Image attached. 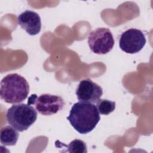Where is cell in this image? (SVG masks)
Instances as JSON below:
<instances>
[{"label":"cell","mask_w":153,"mask_h":153,"mask_svg":"<svg viewBox=\"0 0 153 153\" xmlns=\"http://www.w3.org/2000/svg\"><path fill=\"white\" fill-rule=\"evenodd\" d=\"M29 93L26 79L18 74H10L1 81L0 96L8 103H19L24 101Z\"/></svg>","instance_id":"cell-2"},{"label":"cell","mask_w":153,"mask_h":153,"mask_svg":"<svg viewBox=\"0 0 153 153\" xmlns=\"http://www.w3.org/2000/svg\"><path fill=\"white\" fill-rule=\"evenodd\" d=\"M19 25L29 35H36L41 29V22L39 14L31 10H26L18 16Z\"/></svg>","instance_id":"cell-8"},{"label":"cell","mask_w":153,"mask_h":153,"mask_svg":"<svg viewBox=\"0 0 153 153\" xmlns=\"http://www.w3.org/2000/svg\"><path fill=\"white\" fill-rule=\"evenodd\" d=\"M114 39L111 30L108 28L99 27L91 32L88 37L90 50L97 54H105L112 49Z\"/></svg>","instance_id":"cell-5"},{"label":"cell","mask_w":153,"mask_h":153,"mask_svg":"<svg viewBox=\"0 0 153 153\" xmlns=\"http://www.w3.org/2000/svg\"><path fill=\"white\" fill-rule=\"evenodd\" d=\"M55 145L57 148L60 146L65 147L64 148H65L66 150L63 151V152L72 153H86L87 152L86 143L84 141L79 139H74L68 145H66L64 143L57 140L55 142Z\"/></svg>","instance_id":"cell-10"},{"label":"cell","mask_w":153,"mask_h":153,"mask_svg":"<svg viewBox=\"0 0 153 153\" xmlns=\"http://www.w3.org/2000/svg\"><path fill=\"white\" fill-rule=\"evenodd\" d=\"M96 106L99 114L107 115L115 110V102L108 99H99Z\"/></svg>","instance_id":"cell-11"},{"label":"cell","mask_w":153,"mask_h":153,"mask_svg":"<svg viewBox=\"0 0 153 153\" xmlns=\"http://www.w3.org/2000/svg\"><path fill=\"white\" fill-rule=\"evenodd\" d=\"M37 112L30 105L18 103L8 109L6 119L9 124L18 131L27 130L36 121Z\"/></svg>","instance_id":"cell-3"},{"label":"cell","mask_w":153,"mask_h":153,"mask_svg":"<svg viewBox=\"0 0 153 153\" xmlns=\"http://www.w3.org/2000/svg\"><path fill=\"white\" fill-rule=\"evenodd\" d=\"M27 104L34 105L36 110L43 115H51L61 111L65 102L59 96L43 94L38 97L36 94H33L29 97Z\"/></svg>","instance_id":"cell-4"},{"label":"cell","mask_w":153,"mask_h":153,"mask_svg":"<svg viewBox=\"0 0 153 153\" xmlns=\"http://www.w3.org/2000/svg\"><path fill=\"white\" fill-rule=\"evenodd\" d=\"M75 93L80 102L95 103L102 96L103 90L91 79H85L79 82Z\"/></svg>","instance_id":"cell-7"},{"label":"cell","mask_w":153,"mask_h":153,"mask_svg":"<svg viewBox=\"0 0 153 153\" xmlns=\"http://www.w3.org/2000/svg\"><path fill=\"white\" fill-rule=\"evenodd\" d=\"M67 120L75 130L85 134L96 127L100 117L94 103L79 101L73 105Z\"/></svg>","instance_id":"cell-1"},{"label":"cell","mask_w":153,"mask_h":153,"mask_svg":"<svg viewBox=\"0 0 153 153\" xmlns=\"http://www.w3.org/2000/svg\"><path fill=\"white\" fill-rule=\"evenodd\" d=\"M146 41L145 35L141 30L131 28L121 33L119 39V46L125 53L134 54L144 47Z\"/></svg>","instance_id":"cell-6"},{"label":"cell","mask_w":153,"mask_h":153,"mask_svg":"<svg viewBox=\"0 0 153 153\" xmlns=\"http://www.w3.org/2000/svg\"><path fill=\"white\" fill-rule=\"evenodd\" d=\"M19 136L17 130L13 126L4 127L0 131L1 143L4 146H14L18 140Z\"/></svg>","instance_id":"cell-9"}]
</instances>
